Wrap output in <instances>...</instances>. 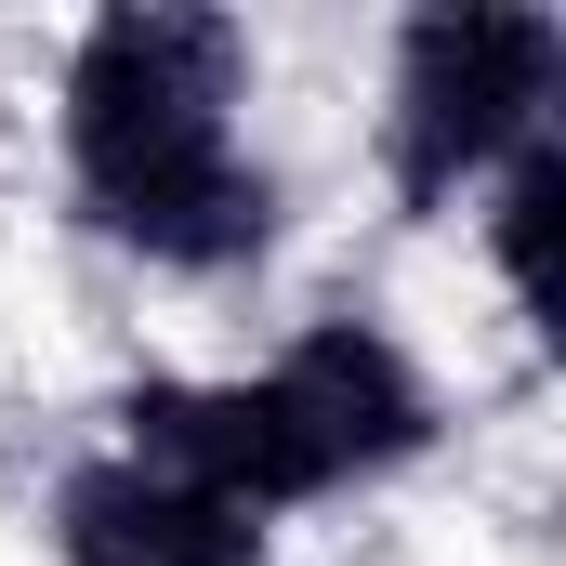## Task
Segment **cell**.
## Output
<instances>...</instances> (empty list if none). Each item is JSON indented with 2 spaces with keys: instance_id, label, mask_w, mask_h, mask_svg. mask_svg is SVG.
I'll return each mask as SVG.
<instances>
[{
  "instance_id": "6da1fadb",
  "label": "cell",
  "mask_w": 566,
  "mask_h": 566,
  "mask_svg": "<svg viewBox=\"0 0 566 566\" xmlns=\"http://www.w3.org/2000/svg\"><path fill=\"white\" fill-rule=\"evenodd\" d=\"M251 106V27L198 0H106L66 40V198L93 238H119L158 277H251L277 251V171L238 133Z\"/></svg>"
},
{
  "instance_id": "7a4b0ae2",
  "label": "cell",
  "mask_w": 566,
  "mask_h": 566,
  "mask_svg": "<svg viewBox=\"0 0 566 566\" xmlns=\"http://www.w3.org/2000/svg\"><path fill=\"white\" fill-rule=\"evenodd\" d=\"M119 448L158 461V474H185V488H211L224 514L277 527V514H316L343 488L409 474L434 448V382L396 329L316 316V329H290L238 382H171V369L133 382L119 396Z\"/></svg>"
},
{
  "instance_id": "277c9868",
  "label": "cell",
  "mask_w": 566,
  "mask_h": 566,
  "mask_svg": "<svg viewBox=\"0 0 566 566\" xmlns=\"http://www.w3.org/2000/svg\"><path fill=\"white\" fill-rule=\"evenodd\" d=\"M53 566H264V527L133 448H93L53 488Z\"/></svg>"
},
{
  "instance_id": "3957f363",
  "label": "cell",
  "mask_w": 566,
  "mask_h": 566,
  "mask_svg": "<svg viewBox=\"0 0 566 566\" xmlns=\"http://www.w3.org/2000/svg\"><path fill=\"white\" fill-rule=\"evenodd\" d=\"M566 93V27L527 0H434L396 27V80H382V171L396 211H448L474 198L501 158L554 133Z\"/></svg>"
},
{
  "instance_id": "5b68a950",
  "label": "cell",
  "mask_w": 566,
  "mask_h": 566,
  "mask_svg": "<svg viewBox=\"0 0 566 566\" xmlns=\"http://www.w3.org/2000/svg\"><path fill=\"white\" fill-rule=\"evenodd\" d=\"M474 198H488V264H501V290H514V316L554 343V329H566V290H554V238H566V133H541L527 158H501Z\"/></svg>"
}]
</instances>
